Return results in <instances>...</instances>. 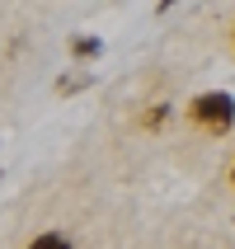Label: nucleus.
I'll return each instance as SVG.
<instances>
[{"label":"nucleus","instance_id":"1","mask_svg":"<svg viewBox=\"0 0 235 249\" xmlns=\"http://www.w3.org/2000/svg\"><path fill=\"white\" fill-rule=\"evenodd\" d=\"M188 118H193V127H202L207 137H226L235 127V99L226 94V89H207V94L188 99Z\"/></svg>","mask_w":235,"mask_h":249},{"label":"nucleus","instance_id":"2","mask_svg":"<svg viewBox=\"0 0 235 249\" xmlns=\"http://www.w3.org/2000/svg\"><path fill=\"white\" fill-rule=\"evenodd\" d=\"M90 85H94L90 71H66V75H56V80H52V89L61 99H71V94H80V89H90Z\"/></svg>","mask_w":235,"mask_h":249},{"label":"nucleus","instance_id":"3","mask_svg":"<svg viewBox=\"0 0 235 249\" xmlns=\"http://www.w3.org/2000/svg\"><path fill=\"white\" fill-rule=\"evenodd\" d=\"M71 52H75V61H94V56H104V38H71Z\"/></svg>","mask_w":235,"mask_h":249},{"label":"nucleus","instance_id":"4","mask_svg":"<svg viewBox=\"0 0 235 249\" xmlns=\"http://www.w3.org/2000/svg\"><path fill=\"white\" fill-rule=\"evenodd\" d=\"M28 249H71V240L56 235V231H42L38 240H28Z\"/></svg>","mask_w":235,"mask_h":249},{"label":"nucleus","instance_id":"5","mask_svg":"<svg viewBox=\"0 0 235 249\" xmlns=\"http://www.w3.org/2000/svg\"><path fill=\"white\" fill-rule=\"evenodd\" d=\"M165 113H169V108H165V104H160V108H151V113H146V118H141V123H146V127H160V123H165Z\"/></svg>","mask_w":235,"mask_h":249},{"label":"nucleus","instance_id":"6","mask_svg":"<svg viewBox=\"0 0 235 249\" xmlns=\"http://www.w3.org/2000/svg\"><path fill=\"white\" fill-rule=\"evenodd\" d=\"M231 179H235V169H231Z\"/></svg>","mask_w":235,"mask_h":249},{"label":"nucleus","instance_id":"7","mask_svg":"<svg viewBox=\"0 0 235 249\" xmlns=\"http://www.w3.org/2000/svg\"><path fill=\"white\" fill-rule=\"evenodd\" d=\"M0 179H5V174H0Z\"/></svg>","mask_w":235,"mask_h":249}]
</instances>
